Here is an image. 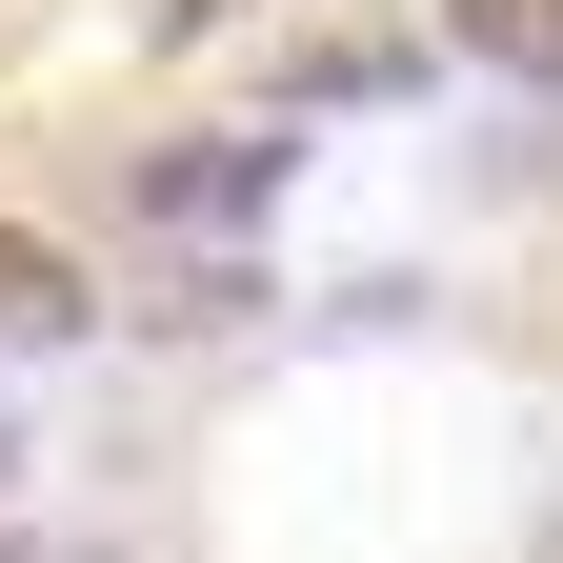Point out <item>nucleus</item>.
I'll list each match as a JSON object with an SVG mask.
<instances>
[{
	"label": "nucleus",
	"mask_w": 563,
	"mask_h": 563,
	"mask_svg": "<svg viewBox=\"0 0 563 563\" xmlns=\"http://www.w3.org/2000/svg\"><path fill=\"white\" fill-rule=\"evenodd\" d=\"M463 60H523V81H563V0H443Z\"/></svg>",
	"instance_id": "7ed1b4c3"
},
{
	"label": "nucleus",
	"mask_w": 563,
	"mask_h": 563,
	"mask_svg": "<svg viewBox=\"0 0 563 563\" xmlns=\"http://www.w3.org/2000/svg\"><path fill=\"white\" fill-rule=\"evenodd\" d=\"M282 162H302V141H201V162H141V201L201 242V222H262V201H282Z\"/></svg>",
	"instance_id": "f257e3e1"
},
{
	"label": "nucleus",
	"mask_w": 563,
	"mask_h": 563,
	"mask_svg": "<svg viewBox=\"0 0 563 563\" xmlns=\"http://www.w3.org/2000/svg\"><path fill=\"white\" fill-rule=\"evenodd\" d=\"M0 342H81V262L60 242H0Z\"/></svg>",
	"instance_id": "f03ea898"
},
{
	"label": "nucleus",
	"mask_w": 563,
	"mask_h": 563,
	"mask_svg": "<svg viewBox=\"0 0 563 563\" xmlns=\"http://www.w3.org/2000/svg\"><path fill=\"white\" fill-rule=\"evenodd\" d=\"M0 483H21V443H0Z\"/></svg>",
	"instance_id": "20e7f679"
}]
</instances>
